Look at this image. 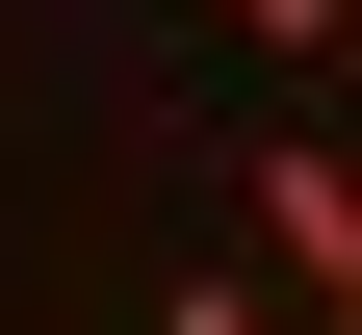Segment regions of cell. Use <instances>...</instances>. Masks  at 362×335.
<instances>
[{"instance_id":"obj_1","label":"cell","mask_w":362,"mask_h":335,"mask_svg":"<svg viewBox=\"0 0 362 335\" xmlns=\"http://www.w3.org/2000/svg\"><path fill=\"white\" fill-rule=\"evenodd\" d=\"M259 258H285V310H337V284H362V155H337V129L259 155Z\"/></svg>"},{"instance_id":"obj_2","label":"cell","mask_w":362,"mask_h":335,"mask_svg":"<svg viewBox=\"0 0 362 335\" xmlns=\"http://www.w3.org/2000/svg\"><path fill=\"white\" fill-rule=\"evenodd\" d=\"M156 335H285V310H259V258H181V284H156Z\"/></svg>"},{"instance_id":"obj_3","label":"cell","mask_w":362,"mask_h":335,"mask_svg":"<svg viewBox=\"0 0 362 335\" xmlns=\"http://www.w3.org/2000/svg\"><path fill=\"white\" fill-rule=\"evenodd\" d=\"M233 26H259V52H337V26H362V0H233Z\"/></svg>"},{"instance_id":"obj_4","label":"cell","mask_w":362,"mask_h":335,"mask_svg":"<svg viewBox=\"0 0 362 335\" xmlns=\"http://www.w3.org/2000/svg\"><path fill=\"white\" fill-rule=\"evenodd\" d=\"M337 52H362V26H337Z\"/></svg>"},{"instance_id":"obj_5","label":"cell","mask_w":362,"mask_h":335,"mask_svg":"<svg viewBox=\"0 0 362 335\" xmlns=\"http://www.w3.org/2000/svg\"><path fill=\"white\" fill-rule=\"evenodd\" d=\"M337 78H362V52H337Z\"/></svg>"}]
</instances>
